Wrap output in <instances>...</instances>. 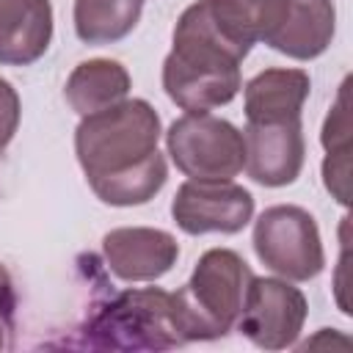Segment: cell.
<instances>
[{
  "instance_id": "obj_3",
  "label": "cell",
  "mask_w": 353,
  "mask_h": 353,
  "mask_svg": "<svg viewBox=\"0 0 353 353\" xmlns=\"http://www.w3.org/2000/svg\"><path fill=\"white\" fill-rule=\"evenodd\" d=\"M248 262L232 248H210L199 256L190 279L171 292L174 320L185 342L226 336L240 317L248 281Z\"/></svg>"
},
{
  "instance_id": "obj_7",
  "label": "cell",
  "mask_w": 353,
  "mask_h": 353,
  "mask_svg": "<svg viewBox=\"0 0 353 353\" xmlns=\"http://www.w3.org/2000/svg\"><path fill=\"white\" fill-rule=\"evenodd\" d=\"M309 314L306 295L287 279H251L243 309L237 317V331L262 350L292 347L303 331Z\"/></svg>"
},
{
  "instance_id": "obj_1",
  "label": "cell",
  "mask_w": 353,
  "mask_h": 353,
  "mask_svg": "<svg viewBox=\"0 0 353 353\" xmlns=\"http://www.w3.org/2000/svg\"><path fill=\"white\" fill-rule=\"evenodd\" d=\"M160 116L146 99H121L91 116H80L74 154L94 196L110 207H135L154 199L168 165L160 141Z\"/></svg>"
},
{
  "instance_id": "obj_6",
  "label": "cell",
  "mask_w": 353,
  "mask_h": 353,
  "mask_svg": "<svg viewBox=\"0 0 353 353\" xmlns=\"http://www.w3.org/2000/svg\"><path fill=\"white\" fill-rule=\"evenodd\" d=\"M251 243L259 262L287 281H309L325 268V251L317 221L303 207H268L254 221Z\"/></svg>"
},
{
  "instance_id": "obj_9",
  "label": "cell",
  "mask_w": 353,
  "mask_h": 353,
  "mask_svg": "<svg viewBox=\"0 0 353 353\" xmlns=\"http://www.w3.org/2000/svg\"><path fill=\"white\" fill-rule=\"evenodd\" d=\"M245 171L265 188H284L301 176L306 141L301 119L292 121H245Z\"/></svg>"
},
{
  "instance_id": "obj_10",
  "label": "cell",
  "mask_w": 353,
  "mask_h": 353,
  "mask_svg": "<svg viewBox=\"0 0 353 353\" xmlns=\"http://www.w3.org/2000/svg\"><path fill=\"white\" fill-rule=\"evenodd\" d=\"M102 254L110 273L121 281H154L179 259L174 234L152 226H121L102 237Z\"/></svg>"
},
{
  "instance_id": "obj_4",
  "label": "cell",
  "mask_w": 353,
  "mask_h": 353,
  "mask_svg": "<svg viewBox=\"0 0 353 353\" xmlns=\"http://www.w3.org/2000/svg\"><path fill=\"white\" fill-rule=\"evenodd\" d=\"M85 345L105 350H168L185 345L174 320L171 292L143 287L113 295L85 323Z\"/></svg>"
},
{
  "instance_id": "obj_13",
  "label": "cell",
  "mask_w": 353,
  "mask_h": 353,
  "mask_svg": "<svg viewBox=\"0 0 353 353\" xmlns=\"http://www.w3.org/2000/svg\"><path fill=\"white\" fill-rule=\"evenodd\" d=\"M334 30V0H290V11L279 30L268 39V47L295 61H312L328 50Z\"/></svg>"
},
{
  "instance_id": "obj_14",
  "label": "cell",
  "mask_w": 353,
  "mask_h": 353,
  "mask_svg": "<svg viewBox=\"0 0 353 353\" xmlns=\"http://www.w3.org/2000/svg\"><path fill=\"white\" fill-rule=\"evenodd\" d=\"M210 17L221 36L243 55L256 41H265L279 30L290 11V0H207Z\"/></svg>"
},
{
  "instance_id": "obj_15",
  "label": "cell",
  "mask_w": 353,
  "mask_h": 353,
  "mask_svg": "<svg viewBox=\"0 0 353 353\" xmlns=\"http://www.w3.org/2000/svg\"><path fill=\"white\" fill-rule=\"evenodd\" d=\"M132 80L130 72L110 58H91L72 69L63 97L77 116H91L127 99Z\"/></svg>"
},
{
  "instance_id": "obj_5",
  "label": "cell",
  "mask_w": 353,
  "mask_h": 353,
  "mask_svg": "<svg viewBox=\"0 0 353 353\" xmlns=\"http://www.w3.org/2000/svg\"><path fill=\"white\" fill-rule=\"evenodd\" d=\"M174 165L196 182H226L245 168L243 132L210 113H185L165 132Z\"/></svg>"
},
{
  "instance_id": "obj_19",
  "label": "cell",
  "mask_w": 353,
  "mask_h": 353,
  "mask_svg": "<svg viewBox=\"0 0 353 353\" xmlns=\"http://www.w3.org/2000/svg\"><path fill=\"white\" fill-rule=\"evenodd\" d=\"M14 314H17V292H14V281L6 270V265L0 262V350H6L11 345V334H14Z\"/></svg>"
},
{
  "instance_id": "obj_12",
  "label": "cell",
  "mask_w": 353,
  "mask_h": 353,
  "mask_svg": "<svg viewBox=\"0 0 353 353\" xmlns=\"http://www.w3.org/2000/svg\"><path fill=\"white\" fill-rule=\"evenodd\" d=\"M312 80L303 69H265L245 83L243 110L245 121H292L301 119Z\"/></svg>"
},
{
  "instance_id": "obj_16",
  "label": "cell",
  "mask_w": 353,
  "mask_h": 353,
  "mask_svg": "<svg viewBox=\"0 0 353 353\" xmlns=\"http://www.w3.org/2000/svg\"><path fill=\"white\" fill-rule=\"evenodd\" d=\"M143 0H74V33L85 44L121 41L138 25Z\"/></svg>"
},
{
  "instance_id": "obj_11",
  "label": "cell",
  "mask_w": 353,
  "mask_h": 353,
  "mask_svg": "<svg viewBox=\"0 0 353 353\" xmlns=\"http://www.w3.org/2000/svg\"><path fill=\"white\" fill-rule=\"evenodd\" d=\"M52 41L50 0H0V63L30 66Z\"/></svg>"
},
{
  "instance_id": "obj_2",
  "label": "cell",
  "mask_w": 353,
  "mask_h": 353,
  "mask_svg": "<svg viewBox=\"0 0 353 353\" xmlns=\"http://www.w3.org/2000/svg\"><path fill=\"white\" fill-rule=\"evenodd\" d=\"M243 58L215 28L207 0H199L176 19L174 47L163 61V88L185 113H210L243 88Z\"/></svg>"
},
{
  "instance_id": "obj_18",
  "label": "cell",
  "mask_w": 353,
  "mask_h": 353,
  "mask_svg": "<svg viewBox=\"0 0 353 353\" xmlns=\"http://www.w3.org/2000/svg\"><path fill=\"white\" fill-rule=\"evenodd\" d=\"M19 119H22L19 94H17V88L8 80L0 77V157H3L6 146L14 141L17 127H19Z\"/></svg>"
},
{
  "instance_id": "obj_8",
  "label": "cell",
  "mask_w": 353,
  "mask_h": 353,
  "mask_svg": "<svg viewBox=\"0 0 353 353\" xmlns=\"http://www.w3.org/2000/svg\"><path fill=\"white\" fill-rule=\"evenodd\" d=\"M171 218L185 234H237L254 218V196L232 179H188L176 188V196L171 201Z\"/></svg>"
},
{
  "instance_id": "obj_17",
  "label": "cell",
  "mask_w": 353,
  "mask_h": 353,
  "mask_svg": "<svg viewBox=\"0 0 353 353\" xmlns=\"http://www.w3.org/2000/svg\"><path fill=\"white\" fill-rule=\"evenodd\" d=\"M347 85L350 80H345L339 85L336 102L331 105L325 124H323V149L325 154H350V113H347Z\"/></svg>"
}]
</instances>
